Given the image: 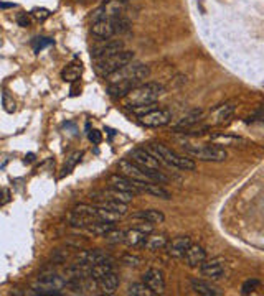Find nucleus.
<instances>
[{"label": "nucleus", "mask_w": 264, "mask_h": 296, "mask_svg": "<svg viewBox=\"0 0 264 296\" xmlns=\"http://www.w3.org/2000/svg\"><path fill=\"white\" fill-rule=\"evenodd\" d=\"M144 283L147 285V288L150 290L154 295H160L165 290V278H163V273L158 270V268H150L144 273Z\"/></svg>", "instance_id": "obj_11"}, {"label": "nucleus", "mask_w": 264, "mask_h": 296, "mask_svg": "<svg viewBox=\"0 0 264 296\" xmlns=\"http://www.w3.org/2000/svg\"><path fill=\"white\" fill-rule=\"evenodd\" d=\"M123 263H126L128 267H134V268H137V267H140L142 263H144V260H142L140 257H137V255H129V253H126V255H123Z\"/></svg>", "instance_id": "obj_36"}, {"label": "nucleus", "mask_w": 264, "mask_h": 296, "mask_svg": "<svg viewBox=\"0 0 264 296\" xmlns=\"http://www.w3.org/2000/svg\"><path fill=\"white\" fill-rule=\"evenodd\" d=\"M134 219H140V221H147L150 224H162L165 221V216H163L160 211L157 209H145V211H139V213L132 214Z\"/></svg>", "instance_id": "obj_24"}, {"label": "nucleus", "mask_w": 264, "mask_h": 296, "mask_svg": "<svg viewBox=\"0 0 264 296\" xmlns=\"http://www.w3.org/2000/svg\"><path fill=\"white\" fill-rule=\"evenodd\" d=\"M129 158H131V161H134L135 165H139L142 168L160 170V161H158L149 150H145V148H134V150H131Z\"/></svg>", "instance_id": "obj_9"}, {"label": "nucleus", "mask_w": 264, "mask_h": 296, "mask_svg": "<svg viewBox=\"0 0 264 296\" xmlns=\"http://www.w3.org/2000/svg\"><path fill=\"white\" fill-rule=\"evenodd\" d=\"M167 235H163V234H147L145 235V240H144V244H142V247L147 248V250H150V252H157V250H162V248H165L167 245Z\"/></svg>", "instance_id": "obj_23"}, {"label": "nucleus", "mask_w": 264, "mask_h": 296, "mask_svg": "<svg viewBox=\"0 0 264 296\" xmlns=\"http://www.w3.org/2000/svg\"><path fill=\"white\" fill-rule=\"evenodd\" d=\"M145 232H142L139 229H131L128 232H124V244H128L129 247H142L145 240Z\"/></svg>", "instance_id": "obj_28"}, {"label": "nucleus", "mask_w": 264, "mask_h": 296, "mask_svg": "<svg viewBox=\"0 0 264 296\" xmlns=\"http://www.w3.org/2000/svg\"><path fill=\"white\" fill-rule=\"evenodd\" d=\"M190 244H192V239H190L188 235H180V237H175L173 240H168L165 248H167V253L170 257L182 258L185 250L190 247Z\"/></svg>", "instance_id": "obj_18"}, {"label": "nucleus", "mask_w": 264, "mask_h": 296, "mask_svg": "<svg viewBox=\"0 0 264 296\" xmlns=\"http://www.w3.org/2000/svg\"><path fill=\"white\" fill-rule=\"evenodd\" d=\"M103 237L106 239V242H109V244H121V242H124V230L111 229L108 234Z\"/></svg>", "instance_id": "obj_32"}, {"label": "nucleus", "mask_w": 264, "mask_h": 296, "mask_svg": "<svg viewBox=\"0 0 264 296\" xmlns=\"http://www.w3.org/2000/svg\"><path fill=\"white\" fill-rule=\"evenodd\" d=\"M163 94V86L158 82H145L139 84L137 87L132 89L131 92H128L124 99V105L128 109L131 107H139V105H149L155 104L158 97Z\"/></svg>", "instance_id": "obj_2"}, {"label": "nucleus", "mask_w": 264, "mask_h": 296, "mask_svg": "<svg viewBox=\"0 0 264 296\" xmlns=\"http://www.w3.org/2000/svg\"><path fill=\"white\" fill-rule=\"evenodd\" d=\"M124 50V41L121 40H109L106 41V43H101L98 46H94L91 50V56L94 60H101V58L106 56H111V55H116V53L123 51Z\"/></svg>", "instance_id": "obj_12"}, {"label": "nucleus", "mask_w": 264, "mask_h": 296, "mask_svg": "<svg viewBox=\"0 0 264 296\" xmlns=\"http://www.w3.org/2000/svg\"><path fill=\"white\" fill-rule=\"evenodd\" d=\"M81 156H83V151H76V153H73V155L68 158V161H66V165L65 168H63V174H68L70 173L73 168L76 166V163L81 160Z\"/></svg>", "instance_id": "obj_35"}, {"label": "nucleus", "mask_w": 264, "mask_h": 296, "mask_svg": "<svg viewBox=\"0 0 264 296\" xmlns=\"http://www.w3.org/2000/svg\"><path fill=\"white\" fill-rule=\"evenodd\" d=\"M128 295H132V296H152L154 293H152L150 290L147 288V285L142 282V283L131 285L129 290H128Z\"/></svg>", "instance_id": "obj_31"}, {"label": "nucleus", "mask_w": 264, "mask_h": 296, "mask_svg": "<svg viewBox=\"0 0 264 296\" xmlns=\"http://www.w3.org/2000/svg\"><path fill=\"white\" fill-rule=\"evenodd\" d=\"M260 285L261 282L258 278H251V280H246L245 283H243V287H241V293L243 295H250L253 292H256L258 288H260Z\"/></svg>", "instance_id": "obj_34"}, {"label": "nucleus", "mask_w": 264, "mask_h": 296, "mask_svg": "<svg viewBox=\"0 0 264 296\" xmlns=\"http://www.w3.org/2000/svg\"><path fill=\"white\" fill-rule=\"evenodd\" d=\"M182 258L188 267L197 268V267L202 265L205 260H207V252L203 250V247H200L197 244H190V247L185 250Z\"/></svg>", "instance_id": "obj_15"}, {"label": "nucleus", "mask_w": 264, "mask_h": 296, "mask_svg": "<svg viewBox=\"0 0 264 296\" xmlns=\"http://www.w3.org/2000/svg\"><path fill=\"white\" fill-rule=\"evenodd\" d=\"M66 280L60 277V275L50 273V275H41L38 280L31 285L33 292L36 295H45V296H60V290L66 287Z\"/></svg>", "instance_id": "obj_7"}, {"label": "nucleus", "mask_w": 264, "mask_h": 296, "mask_svg": "<svg viewBox=\"0 0 264 296\" xmlns=\"http://www.w3.org/2000/svg\"><path fill=\"white\" fill-rule=\"evenodd\" d=\"M91 33L94 36H98V38H101V40H111L116 35L113 18H106V20H98V22H93Z\"/></svg>", "instance_id": "obj_16"}, {"label": "nucleus", "mask_w": 264, "mask_h": 296, "mask_svg": "<svg viewBox=\"0 0 264 296\" xmlns=\"http://www.w3.org/2000/svg\"><path fill=\"white\" fill-rule=\"evenodd\" d=\"M135 229H139L142 232H145V234H149V232H152V224H150V222H147V221H140L139 224L135 225Z\"/></svg>", "instance_id": "obj_39"}, {"label": "nucleus", "mask_w": 264, "mask_h": 296, "mask_svg": "<svg viewBox=\"0 0 264 296\" xmlns=\"http://www.w3.org/2000/svg\"><path fill=\"white\" fill-rule=\"evenodd\" d=\"M78 260L86 265H98V263H111L113 257L103 250H84L78 253Z\"/></svg>", "instance_id": "obj_14"}, {"label": "nucleus", "mask_w": 264, "mask_h": 296, "mask_svg": "<svg viewBox=\"0 0 264 296\" xmlns=\"http://www.w3.org/2000/svg\"><path fill=\"white\" fill-rule=\"evenodd\" d=\"M183 151L187 153L190 158H197L200 161H213L220 163L225 161L228 158L225 148L215 147V145H202V144H182Z\"/></svg>", "instance_id": "obj_5"}, {"label": "nucleus", "mask_w": 264, "mask_h": 296, "mask_svg": "<svg viewBox=\"0 0 264 296\" xmlns=\"http://www.w3.org/2000/svg\"><path fill=\"white\" fill-rule=\"evenodd\" d=\"M203 117V110L202 109H193L188 114H185L183 117L178 120L177 124H173V130H187L190 127H193L195 124H198Z\"/></svg>", "instance_id": "obj_20"}, {"label": "nucleus", "mask_w": 264, "mask_h": 296, "mask_svg": "<svg viewBox=\"0 0 264 296\" xmlns=\"http://www.w3.org/2000/svg\"><path fill=\"white\" fill-rule=\"evenodd\" d=\"M150 70L149 66L140 65V63H129L124 68H121L119 71L113 73L109 77V86L108 92L113 99H123L126 94L131 92L132 89L137 87L142 81H145L149 77Z\"/></svg>", "instance_id": "obj_1"}, {"label": "nucleus", "mask_w": 264, "mask_h": 296, "mask_svg": "<svg viewBox=\"0 0 264 296\" xmlns=\"http://www.w3.org/2000/svg\"><path fill=\"white\" fill-rule=\"evenodd\" d=\"M89 140L93 142V144H101V140H103V135H101V132L99 130H89Z\"/></svg>", "instance_id": "obj_38"}, {"label": "nucleus", "mask_w": 264, "mask_h": 296, "mask_svg": "<svg viewBox=\"0 0 264 296\" xmlns=\"http://www.w3.org/2000/svg\"><path fill=\"white\" fill-rule=\"evenodd\" d=\"M134 186L137 188L139 193H147L154 198H160V199H172V194L167 191L165 188H162L158 183H152V181H135L132 179Z\"/></svg>", "instance_id": "obj_13"}, {"label": "nucleus", "mask_w": 264, "mask_h": 296, "mask_svg": "<svg viewBox=\"0 0 264 296\" xmlns=\"http://www.w3.org/2000/svg\"><path fill=\"white\" fill-rule=\"evenodd\" d=\"M235 109H236V105L235 104H231V102H226V104H221L218 105L216 109H213L210 112V124H213V125H220V124H225L226 120H228L231 115L235 114Z\"/></svg>", "instance_id": "obj_17"}, {"label": "nucleus", "mask_w": 264, "mask_h": 296, "mask_svg": "<svg viewBox=\"0 0 264 296\" xmlns=\"http://www.w3.org/2000/svg\"><path fill=\"white\" fill-rule=\"evenodd\" d=\"M172 120V112L168 109H152L147 114L140 115V124L145 127H152V129H157V127H163L167 124H170Z\"/></svg>", "instance_id": "obj_8"}, {"label": "nucleus", "mask_w": 264, "mask_h": 296, "mask_svg": "<svg viewBox=\"0 0 264 296\" xmlns=\"http://www.w3.org/2000/svg\"><path fill=\"white\" fill-rule=\"evenodd\" d=\"M3 102H5V110H7V112H13L15 104H8V96H7V94L3 96Z\"/></svg>", "instance_id": "obj_40"}, {"label": "nucleus", "mask_w": 264, "mask_h": 296, "mask_svg": "<svg viewBox=\"0 0 264 296\" xmlns=\"http://www.w3.org/2000/svg\"><path fill=\"white\" fill-rule=\"evenodd\" d=\"M96 282H98V287L101 288L103 293H106V295H113L116 290L119 288V285H121L119 275L114 273L113 270L108 272L106 275H103V277L98 278Z\"/></svg>", "instance_id": "obj_19"}, {"label": "nucleus", "mask_w": 264, "mask_h": 296, "mask_svg": "<svg viewBox=\"0 0 264 296\" xmlns=\"http://www.w3.org/2000/svg\"><path fill=\"white\" fill-rule=\"evenodd\" d=\"M109 184H111V188L132 193L134 196H135V194H139L137 188L134 186V183H132V179H129L128 176H124V174H113V176H109Z\"/></svg>", "instance_id": "obj_22"}, {"label": "nucleus", "mask_w": 264, "mask_h": 296, "mask_svg": "<svg viewBox=\"0 0 264 296\" xmlns=\"http://www.w3.org/2000/svg\"><path fill=\"white\" fill-rule=\"evenodd\" d=\"M132 60H134V53L123 50V51L116 53V55H111V56L101 58V60H96V73L99 74V76L108 77L113 73L119 71L121 68L129 65Z\"/></svg>", "instance_id": "obj_6"}, {"label": "nucleus", "mask_w": 264, "mask_h": 296, "mask_svg": "<svg viewBox=\"0 0 264 296\" xmlns=\"http://www.w3.org/2000/svg\"><path fill=\"white\" fill-rule=\"evenodd\" d=\"M53 43H55V41H53L51 38H46V36H40V38H35L33 41H31V46H33V51L35 53H40L43 48H46V46H50Z\"/></svg>", "instance_id": "obj_33"}, {"label": "nucleus", "mask_w": 264, "mask_h": 296, "mask_svg": "<svg viewBox=\"0 0 264 296\" xmlns=\"http://www.w3.org/2000/svg\"><path fill=\"white\" fill-rule=\"evenodd\" d=\"M200 270H202L203 277H207L210 280H220L225 275L226 262H225V258H221V257H216L210 262L205 260L202 265H200Z\"/></svg>", "instance_id": "obj_10"}, {"label": "nucleus", "mask_w": 264, "mask_h": 296, "mask_svg": "<svg viewBox=\"0 0 264 296\" xmlns=\"http://www.w3.org/2000/svg\"><path fill=\"white\" fill-rule=\"evenodd\" d=\"M118 170L121 174L128 176L129 179H135V181H152V183H158V184L168 183V178L160 170L142 168L131 160H121L118 165Z\"/></svg>", "instance_id": "obj_4"}, {"label": "nucleus", "mask_w": 264, "mask_h": 296, "mask_svg": "<svg viewBox=\"0 0 264 296\" xmlns=\"http://www.w3.org/2000/svg\"><path fill=\"white\" fill-rule=\"evenodd\" d=\"M111 229H114L113 222H104V221H94L89 225L84 227L86 232H89V234H93V235H98V237L106 235Z\"/></svg>", "instance_id": "obj_27"}, {"label": "nucleus", "mask_w": 264, "mask_h": 296, "mask_svg": "<svg viewBox=\"0 0 264 296\" xmlns=\"http://www.w3.org/2000/svg\"><path fill=\"white\" fill-rule=\"evenodd\" d=\"M192 288L195 293L203 295V296H218L221 292L216 287H213L208 282H203V280H192Z\"/></svg>", "instance_id": "obj_26"}, {"label": "nucleus", "mask_w": 264, "mask_h": 296, "mask_svg": "<svg viewBox=\"0 0 264 296\" xmlns=\"http://www.w3.org/2000/svg\"><path fill=\"white\" fill-rule=\"evenodd\" d=\"M18 23H20V26H28V18H26V15H20L18 17Z\"/></svg>", "instance_id": "obj_41"}, {"label": "nucleus", "mask_w": 264, "mask_h": 296, "mask_svg": "<svg viewBox=\"0 0 264 296\" xmlns=\"http://www.w3.org/2000/svg\"><path fill=\"white\" fill-rule=\"evenodd\" d=\"M211 140L215 142L216 145H236L243 142L240 137H231V135H221V134H215L211 135Z\"/></svg>", "instance_id": "obj_29"}, {"label": "nucleus", "mask_w": 264, "mask_h": 296, "mask_svg": "<svg viewBox=\"0 0 264 296\" xmlns=\"http://www.w3.org/2000/svg\"><path fill=\"white\" fill-rule=\"evenodd\" d=\"M147 150H149L158 161L167 166H170V168H177V170H183V171L195 170V161L192 158L178 155V153H175L162 144H150L147 147Z\"/></svg>", "instance_id": "obj_3"}, {"label": "nucleus", "mask_w": 264, "mask_h": 296, "mask_svg": "<svg viewBox=\"0 0 264 296\" xmlns=\"http://www.w3.org/2000/svg\"><path fill=\"white\" fill-rule=\"evenodd\" d=\"M31 15L36 18V20H45L50 17V10L46 8H33L31 10Z\"/></svg>", "instance_id": "obj_37"}, {"label": "nucleus", "mask_w": 264, "mask_h": 296, "mask_svg": "<svg viewBox=\"0 0 264 296\" xmlns=\"http://www.w3.org/2000/svg\"><path fill=\"white\" fill-rule=\"evenodd\" d=\"M15 3H5V2H0V8H13Z\"/></svg>", "instance_id": "obj_42"}, {"label": "nucleus", "mask_w": 264, "mask_h": 296, "mask_svg": "<svg viewBox=\"0 0 264 296\" xmlns=\"http://www.w3.org/2000/svg\"><path fill=\"white\" fill-rule=\"evenodd\" d=\"M81 71H83V68L81 65L76 66V65H71V66H68L65 71H63V79L68 82H73V81H76V79H79V76H81Z\"/></svg>", "instance_id": "obj_30"}, {"label": "nucleus", "mask_w": 264, "mask_h": 296, "mask_svg": "<svg viewBox=\"0 0 264 296\" xmlns=\"http://www.w3.org/2000/svg\"><path fill=\"white\" fill-rule=\"evenodd\" d=\"M94 201H96L98 206L113 211V213H118L121 216L128 214V204L124 203H119V201H114V199H106V198H94Z\"/></svg>", "instance_id": "obj_25"}, {"label": "nucleus", "mask_w": 264, "mask_h": 296, "mask_svg": "<svg viewBox=\"0 0 264 296\" xmlns=\"http://www.w3.org/2000/svg\"><path fill=\"white\" fill-rule=\"evenodd\" d=\"M94 198H106V199H114V201H119V203H124V204H129L132 199H134V194L128 193V191H121V189H116V188H108L104 189L103 193H94L91 194Z\"/></svg>", "instance_id": "obj_21"}]
</instances>
